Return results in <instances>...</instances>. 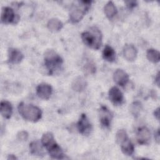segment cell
<instances>
[{"instance_id": "6da1fadb", "label": "cell", "mask_w": 160, "mask_h": 160, "mask_svg": "<svg viewBox=\"0 0 160 160\" xmlns=\"http://www.w3.org/2000/svg\"><path fill=\"white\" fill-rule=\"evenodd\" d=\"M42 144L46 148L49 155L54 159H63L64 153L60 146L56 143L53 134L48 132L44 133L41 138Z\"/></svg>"}, {"instance_id": "7a4b0ae2", "label": "cell", "mask_w": 160, "mask_h": 160, "mask_svg": "<svg viewBox=\"0 0 160 160\" xmlns=\"http://www.w3.org/2000/svg\"><path fill=\"white\" fill-rule=\"evenodd\" d=\"M81 38L87 46L94 49H99L102 44L101 31L96 27L91 28L89 31L82 32Z\"/></svg>"}, {"instance_id": "3957f363", "label": "cell", "mask_w": 160, "mask_h": 160, "mask_svg": "<svg viewBox=\"0 0 160 160\" xmlns=\"http://www.w3.org/2000/svg\"><path fill=\"white\" fill-rule=\"evenodd\" d=\"M18 111L21 116L26 120L31 122H37L42 115L41 109L32 104H27L22 102L18 106Z\"/></svg>"}, {"instance_id": "277c9868", "label": "cell", "mask_w": 160, "mask_h": 160, "mask_svg": "<svg viewBox=\"0 0 160 160\" xmlns=\"http://www.w3.org/2000/svg\"><path fill=\"white\" fill-rule=\"evenodd\" d=\"M62 59L52 50H48L44 54L45 66L50 74L59 70L62 64Z\"/></svg>"}, {"instance_id": "5b68a950", "label": "cell", "mask_w": 160, "mask_h": 160, "mask_svg": "<svg viewBox=\"0 0 160 160\" xmlns=\"http://www.w3.org/2000/svg\"><path fill=\"white\" fill-rule=\"evenodd\" d=\"M91 1H79L81 5L74 6L70 12L69 19L72 22H78L82 19L84 16L86 11L89 9Z\"/></svg>"}, {"instance_id": "8992f818", "label": "cell", "mask_w": 160, "mask_h": 160, "mask_svg": "<svg viewBox=\"0 0 160 160\" xmlns=\"http://www.w3.org/2000/svg\"><path fill=\"white\" fill-rule=\"evenodd\" d=\"M78 129L83 135H88L91 130V124L85 114H82L78 122Z\"/></svg>"}, {"instance_id": "52a82bcc", "label": "cell", "mask_w": 160, "mask_h": 160, "mask_svg": "<svg viewBox=\"0 0 160 160\" xmlns=\"http://www.w3.org/2000/svg\"><path fill=\"white\" fill-rule=\"evenodd\" d=\"M112 116L106 106H101L99 109V119L101 124L105 128H109L111 124Z\"/></svg>"}, {"instance_id": "ba28073f", "label": "cell", "mask_w": 160, "mask_h": 160, "mask_svg": "<svg viewBox=\"0 0 160 160\" xmlns=\"http://www.w3.org/2000/svg\"><path fill=\"white\" fill-rule=\"evenodd\" d=\"M109 98L111 101L115 105H120L122 103L124 97L122 92L117 87H112L109 89Z\"/></svg>"}, {"instance_id": "9c48e42d", "label": "cell", "mask_w": 160, "mask_h": 160, "mask_svg": "<svg viewBox=\"0 0 160 160\" xmlns=\"http://www.w3.org/2000/svg\"><path fill=\"white\" fill-rule=\"evenodd\" d=\"M38 96L43 99H48L52 93L51 86L46 83H41L39 84L36 88Z\"/></svg>"}, {"instance_id": "30bf717a", "label": "cell", "mask_w": 160, "mask_h": 160, "mask_svg": "<svg viewBox=\"0 0 160 160\" xmlns=\"http://www.w3.org/2000/svg\"><path fill=\"white\" fill-rule=\"evenodd\" d=\"M16 19L14 11L9 7H4L2 9L1 20L4 24H9L14 22Z\"/></svg>"}, {"instance_id": "8fae6325", "label": "cell", "mask_w": 160, "mask_h": 160, "mask_svg": "<svg viewBox=\"0 0 160 160\" xmlns=\"http://www.w3.org/2000/svg\"><path fill=\"white\" fill-rule=\"evenodd\" d=\"M151 138L149 130L146 127H141L137 131V140L140 144H146Z\"/></svg>"}, {"instance_id": "7c38bea8", "label": "cell", "mask_w": 160, "mask_h": 160, "mask_svg": "<svg viewBox=\"0 0 160 160\" xmlns=\"http://www.w3.org/2000/svg\"><path fill=\"white\" fill-rule=\"evenodd\" d=\"M113 78L114 81L119 86H124L127 84L129 80V76L128 74L122 69H117L113 74Z\"/></svg>"}, {"instance_id": "4fadbf2b", "label": "cell", "mask_w": 160, "mask_h": 160, "mask_svg": "<svg viewBox=\"0 0 160 160\" xmlns=\"http://www.w3.org/2000/svg\"><path fill=\"white\" fill-rule=\"evenodd\" d=\"M123 54H124V58L128 61H132L136 58L137 51L133 45L127 44L125 46V47L124 48Z\"/></svg>"}, {"instance_id": "5bb4252c", "label": "cell", "mask_w": 160, "mask_h": 160, "mask_svg": "<svg viewBox=\"0 0 160 160\" xmlns=\"http://www.w3.org/2000/svg\"><path fill=\"white\" fill-rule=\"evenodd\" d=\"M121 148V151L122 152L127 155V156H131L134 152V146L129 138H127L122 141H121L119 143Z\"/></svg>"}, {"instance_id": "9a60e30c", "label": "cell", "mask_w": 160, "mask_h": 160, "mask_svg": "<svg viewBox=\"0 0 160 160\" xmlns=\"http://www.w3.org/2000/svg\"><path fill=\"white\" fill-rule=\"evenodd\" d=\"M23 59V54L18 49L11 48L9 50V61L12 64L19 63Z\"/></svg>"}, {"instance_id": "2e32d148", "label": "cell", "mask_w": 160, "mask_h": 160, "mask_svg": "<svg viewBox=\"0 0 160 160\" xmlns=\"http://www.w3.org/2000/svg\"><path fill=\"white\" fill-rule=\"evenodd\" d=\"M12 112V108L10 102L2 101L1 102V114L6 119L11 118Z\"/></svg>"}, {"instance_id": "e0dca14e", "label": "cell", "mask_w": 160, "mask_h": 160, "mask_svg": "<svg viewBox=\"0 0 160 160\" xmlns=\"http://www.w3.org/2000/svg\"><path fill=\"white\" fill-rule=\"evenodd\" d=\"M87 86V83L85 79L81 77H78L76 78L72 83V89L78 92H81L84 91Z\"/></svg>"}, {"instance_id": "ac0fdd59", "label": "cell", "mask_w": 160, "mask_h": 160, "mask_svg": "<svg viewBox=\"0 0 160 160\" xmlns=\"http://www.w3.org/2000/svg\"><path fill=\"white\" fill-rule=\"evenodd\" d=\"M115 51L109 46L106 45L102 51L103 58L108 62H113L115 60Z\"/></svg>"}, {"instance_id": "d6986e66", "label": "cell", "mask_w": 160, "mask_h": 160, "mask_svg": "<svg viewBox=\"0 0 160 160\" xmlns=\"http://www.w3.org/2000/svg\"><path fill=\"white\" fill-rule=\"evenodd\" d=\"M42 145V143L38 141H32L29 145L31 154L36 156H42L44 152Z\"/></svg>"}, {"instance_id": "ffe728a7", "label": "cell", "mask_w": 160, "mask_h": 160, "mask_svg": "<svg viewBox=\"0 0 160 160\" xmlns=\"http://www.w3.org/2000/svg\"><path fill=\"white\" fill-rule=\"evenodd\" d=\"M104 12L106 16L109 18H112L117 12V9L114 4V3L111 1L108 2L106 6H104Z\"/></svg>"}, {"instance_id": "44dd1931", "label": "cell", "mask_w": 160, "mask_h": 160, "mask_svg": "<svg viewBox=\"0 0 160 160\" xmlns=\"http://www.w3.org/2000/svg\"><path fill=\"white\" fill-rule=\"evenodd\" d=\"M48 28L52 31H58L62 28V23L56 18H52L48 21Z\"/></svg>"}, {"instance_id": "7402d4cb", "label": "cell", "mask_w": 160, "mask_h": 160, "mask_svg": "<svg viewBox=\"0 0 160 160\" xmlns=\"http://www.w3.org/2000/svg\"><path fill=\"white\" fill-rule=\"evenodd\" d=\"M147 58L151 62L156 63L160 59V54L154 49H149L147 51Z\"/></svg>"}, {"instance_id": "603a6c76", "label": "cell", "mask_w": 160, "mask_h": 160, "mask_svg": "<svg viewBox=\"0 0 160 160\" xmlns=\"http://www.w3.org/2000/svg\"><path fill=\"white\" fill-rule=\"evenodd\" d=\"M142 109V105L141 102L135 101L132 102L130 106V111L134 117H138Z\"/></svg>"}, {"instance_id": "cb8c5ba5", "label": "cell", "mask_w": 160, "mask_h": 160, "mask_svg": "<svg viewBox=\"0 0 160 160\" xmlns=\"http://www.w3.org/2000/svg\"><path fill=\"white\" fill-rule=\"evenodd\" d=\"M127 138H128V134L125 130H124V129L118 130V131L116 133V140L119 144L121 141H122L123 140L126 139Z\"/></svg>"}, {"instance_id": "d4e9b609", "label": "cell", "mask_w": 160, "mask_h": 160, "mask_svg": "<svg viewBox=\"0 0 160 160\" xmlns=\"http://www.w3.org/2000/svg\"><path fill=\"white\" fill-rule=\"evenodd\" d=\"M17 138L20 141H26L28 138V133L24 131H20L18 133Z\"/></svg>"}, {"instance_id": "484cf974", "label": "cell", "mask_w": 160, "mask_h": 160, "mask_svg": "<svg viewBox=\"0 0 160 160\" xmlns=\"http://www.w3.org/2000/svg\"><path fill=\"white\" fill-rule=\"evenodd\" d=\"M126 3L129 8H132L135 7L137 4L136 1H126Z\"/></svg>"}, {"instance_id": "4316f807", "label": "cell", "mask_w": 160, "mask_h": 160, "mask_svg": "<svg viewBox=\"0 0 160 160\" xmlns=\"http://www.w3.org/2000/svg\"><path fill=\"white\" fill-rule=\"evenodd\" d=\"M154 116L158 120L159 119V108H157L154 111Z\"/></svg>"}, {"instance_id": "83f0119b", "label": "cell", "mask_w": 160, "mask_h": 160, "mask_svg": "<svg viewBox=\"0 0 160 160\" xmlns=\"http://www.w3.org/2000/svg\"><path fill=\"white\" fill-rule=\"evenodd\" d=\"M155 138H156L157 142H159V129L156 132V134L155 135Z\"/></svg>"}, {"instance_id": "f1b7e54d", "label": "cell", "mask_w": 160, "mask_h": 160, "mask_svg": "<svg viewBox=\"0 0 160 160\" xmlns=\"http://www.w3.org/2000/svg\"><path fill=\"white\" fill-rule=\"evenodd\" d=\"M155 79H156V84H158V86H159V73H158V74H157V76H156Z\"/></svg>"}, {"instance_id": "f546056e", "label": "cell", "mask_w": 160, "mask_h": 160, "mask_svg": "<svg viewBox=\"0 0 160 160\" xmlns=\"http://www.w3.org/2000/svg\"><path fill=\"white\" fill-rule=\"evenodd\" d=\"M8 159H17V158H16L15 156H14V155H12V154H11V155H9V157L8 158Z\"/></svg>"}]
</instances>
